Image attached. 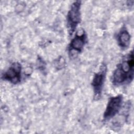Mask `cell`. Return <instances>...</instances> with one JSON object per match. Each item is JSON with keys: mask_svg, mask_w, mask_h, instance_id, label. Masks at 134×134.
Instances as JSON below:
<instances>
[{"mask_svg": "<svg viewBox=\"0 0 134 134\" xmlns=\"http://www.w3.org/2000/svg\"><path fill=\"white\" fill-rule=\"evenodd\" d=\"M133 50H131L117 65L111 78V83L115 86L130 84L133 81Z\"/></svg>", "mask_w": 134, "mask_h": 134, "instance_id": "6da1fadb", "label": "cell"}, {"mask_svg": "<svg viewBox=\"0 0 134 134\" xmlns=\"http://www.w3.org/2000/svg\"><path fill=\"white\" fill-rule=\"evenodd\" d=\"M87 41V35L85 30L79 29L73 38L68 47L69 55L71 59H75L82 52Z\"/></svg>", "mask_w": 134, "mask_h": 134, "instance_id": "7a4b0ae2", "label": "cell"}, {"mask_svg": "<svg viewBox=\"0 0 134 134\" xmlns=\"http://www.w3.org/2000/svg\"><path fill=\"white\" fill-rule=\"evenodd\" d=\"M81 1L74 2L67 14V28L70 36H72L81 21Z\"/></svg>", "mask_w": 134, "mask_h": 134, "instance_id": "3957f363", "label": "cell"}, {"mask_svg": "<svg viewBox=\"0 0 134 134\" xmlns=\"http://www.w3.org/2000/svg\"><path fill=\"white\" fill-rule=\"evenodd\" d=\"M107 65L102 63L100 66L99 71L95 73L91 83L93 89V99L99 100L102 96L104 83L107 73Z\"/></svg>", "mask_w": 134, "mask_h": 134, "instance_id": "277c9868", "label": "cell"}, {"mask_svg": "<svg viewBox=\"0 0 134 134\" xmlns=\"http://www.w3.org/2000/svg\"><path fill=\"white\" fill-rule=\"evenodd\" d=\"M123 104V96L118 95L110 97L103 114V120L107 121L114 117L121 110Z\"/></svg>", "mask_w": 134, "mask_h": 134, "instance_id": "5b68a950", "label": "cell"}, {"mask_svg": "<svg viewBox=\"0 0 134 134\" xmlns=\"http://www.w3.org/2000/svg\"><path fill=\"white\" fill-rule=\"evenodd\" d=\"M21 64L18 62H13L2 75V79L13 84H18L21 80Z\"/></svg>", "mask_w": 134, "mask_h": 134, "instance_id": "8992f818", "label": "cell"}, {"mask_svg": "<svg viewBox=\"0 0 134 134\" xmlns=\"http://www.w3.org/2000/svg\"><path fill=\"white\" fill-rule=\"evenodd\" d=\"M131 40V35L125 27H122L117 36V41L118 46L122 49H127Z\"/></svg>", "mask_w": 134, "mask_h": 134, "instance_id": "52a82bcc", "label": "cell"}]
</instances>
